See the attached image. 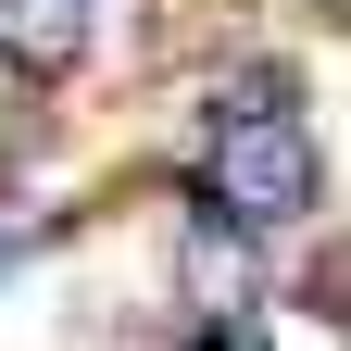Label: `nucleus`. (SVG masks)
<instances>
[{
	"label": "nucleus",
	"mask_w": 351,
	"mask_h": 351,
	"mask_svg": "<svg viewBox=\"0 0 351 351\" xmlns=\"http://www.w3.org/2000/svg\"><path fill=\"white\" fill-rule=\"evenodd\" d=\"M326 201V163H314V125L301 113H251V125H213L201 151V213L239 239H276Z\"/></svg>",
	"instance_id": "obj_1"
},
{
	"label": "nucleus",
	"mask_w": 351,
	"mask_h": 351,
	"mask_svg": "<svg viewBox=\"0 0 351 351\" xmlns=\"http://www.w3.org/2000/svg\"><path fill=\"white\" fill-rule=\"evenodd\" d=\"M0 63L13 75H75L88 63V0H0Z\"/></svg>",
	"instance_id": "obj_2"
},
{
	"label": "nucleus",
	"mask_w": 351,
	"mask_h": 351,
	"mask_svg": "<svg viewBox=\"0 0 351 351\" xmlns=\"http://www.w3.org/2000/svg\"><path fill=\"white\" fill-rule=\"evenodd\" d=\"M289 101H301V75H289V63H239V75H226V101H213V125H251V113H289Z\"/></svg>",
	"instance_id": "obj_3"
},
{
	"label": "nucleus",
	"mask_w": 351,
	"mask_h": 351,
	"mask_svg": "<svg viewBox=\"0 0 351 351\" xmlns=\"http://www.w3.org/2000/svg\"><path fill=\"white\" fill-rule=\"evenodd\" d=\"M189 289H201V301H226V289H239V226H213V213L189 226Z\"/></svg>",
	"instance_id": "obj_4"
},
{
	"label": "nucleus",
	"mask_w": 351,
	"mask_h": 351,
	"mask_svg": "<svg viewBox=\"0 0 351 351\" xmlns=\"http://www.w3.org/2000/svg\"><path fill=\"white\" fill-rule=\"evenodd\" d=\"M176 351H276V339H263V326H189Z\"/></svg>",
	"instance_id": "obj_5"
}]
</instances>
